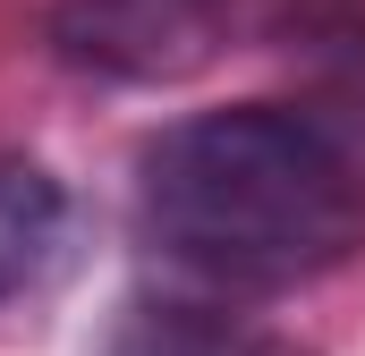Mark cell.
Wrapping results in <instances>:
<instances>
[{"label": "cell", "instance_id": "cell-4", "mask_svg": "<svg viewBox=\"0 0 365 356\" xmlns=\"http://www.w3.org/2000/svg\"><path fill=\"white\" fill-rule=\"evenodd\" d=\"M60 246H68V187L26 153H0V305L60 263Z\"/></svg>", "mask_w": 365, "mask_h": 356}, {"label": "cell", "instance_id": "cell-1", "mask_svg": "<svg viewBox=\"0 0 365 356\" xmlns=\"http://www.w3.org/2000/svg\"><path fill=\"white\" fill-rule=\"evenodd\" d=\"M136 221L195 280L280 297L365 246V187L314 119L230 102L162 127L136 153Z\"/></svg>", "mask_w": 365, "mask_h": 356}, {"label": "cell", "instance_id": "cell-2", "mask_svg": "<svg viewBox=\"0 0 365 356\" xmlns=\"http://www.w3.org/2000/svg\"><path fill=\"white\" fill-rule=\"evenodd\" d=\"M51 51L119 85H162L212 60V17L204 0H68L51 17Z\"/></svg>", "mask_w": 365, "mask_h": 356}, {"label": "cell", "instance_id": "cell-3", "mask_svg": "<svg viewBox=\"0 0 365 356\" xmlns=\"http://www.w3.org/2000/svg\"><path fill=\"white\" fill-rule=\"evenodd\" d=\"M93 356H297V348L195 297H128L110 331L93 340Z\"/></svg>", "mask_w": 365, "mask_h": 356}]
</instances>
